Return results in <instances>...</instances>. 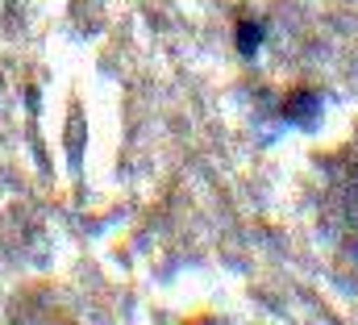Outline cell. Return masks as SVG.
Segmentation results:
<instances>
[{"label":"cell","instance_id":"1","mask_svg":"<svg viewBox=\"0 0 358 325\" xmlns=\"http://www.w3.org/2000/svg\"><path fill=\"white\" fill-rule=\"evenodd\" d=\"M279 113H283V121L308 130V125L321 117V92H313V88H296V92H287V100H283Z\"/></svg>","mask_w":358,"mask_h":325},{"label":"cell","instance_id":"2","mask_svg":"<svg viewBox=\"0 0 358 325\" xmlns=\"http://www.w3.org/2000/svg\"><path fill=\"white\" fill-rule=\"evenodd\" d=\"M234 38H238V55H242V59H255V55L263 50V42H267V21H250V17H242Z\"/></svg>","mask_w":358,"mask_h":325}]
</instances>
